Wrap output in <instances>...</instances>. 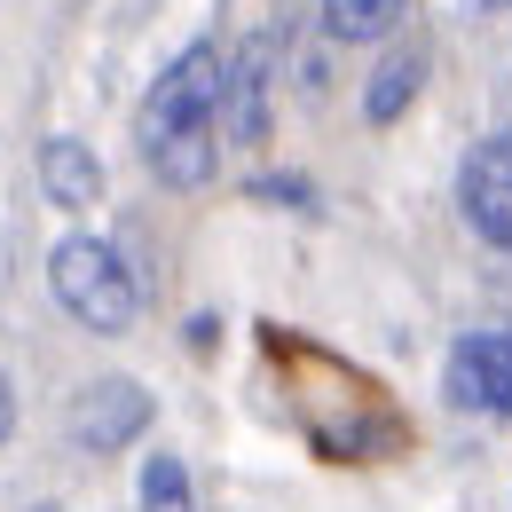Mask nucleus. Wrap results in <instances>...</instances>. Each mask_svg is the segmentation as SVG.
<instances>
[{"mask_svg":"<svg viewBox=\"0 0 512 512\" xmlns=\"http://www.w3.org/2000/svg\"><path fill=\"white\" fill-rule=\"evenodd\" d=\"M457 205H465V221H473L481 245L512 253V134H489V142L465 150V166H457Z\"/></svg>","mask_w":512,"mask_h":512,"instance_id":"nucleus-3","label":"nucleus"},{"mask_svg":"<svg viewBox=\"0 0 512 512\" xmlns=\"http://www.w3.org/2000/svg\"><path fill=\"white\" fill-rule=\"evenodd\" d=\"M402 16H410V0H323V32L347 40V48L402 32Z\"/></svg>","mask_w":512,"mask_h":512,"instance_id":"nucleus-9","label":"nucleus"},{"mask_svg":"<svg viewBox=\"0 0 512 512\" xmlns=\"http://www.w3.org/2000/svg\"><path fill=\"white\" fill-rule=\"evenodd\" d=\"M449 402L512 418V331H465L449 347Z\"/></svg>","mask_w":512,"mask_h":512,"instance_id":"nucleus-4","label":"nucleus"},{"mask_svg":"<svg viewBox=\"0 0 512 512\" xmlns=\"http://www.w3.org/2000/svg\"><path fill=\"white\" fill-rule=\"evenodd\" d=\"M48 284H56V300H64L71 323H87L95 339H119L142 308V292H134L127 260L111 253L103 237H64L56 253H48Z\"/></svg>","mask_w":512,"mask_h":512,"instance_id":"nucleus-2","label":"nucleus"},{"mask_svg":"<svg viewBox=\"0 0 512 512\" xmlns=\"http://www.w3.org/2000/svg\"><path fill=\"white\" fill-rule=\"evenodd\" d=\"M418 87H426V48H394V56L371 71V87H363V119H371V127H394Z\"/></svg>","mask_w":512,"mask_h":512,"instance_id":"nucleus-8","label":"nucleus"},{"mask_svg":"<svg viewBox=\"0 0 512 512\" xmlns=\"http://www.w3.org/2000/svg\"><path fill=\"white\" fill-rule=\"evenodd\" d=\"M142 512H197L190 505V473H182V457H142Z\"/></svg>","mask_w":512,"mask_h":512,"instance_id":"nucleus-10","label":"nucleus"},{"mask_svg":"<svg viewBox=\"0 0 512 512\" xmlns=\"http://www.w3.org/2000/svg\"><path fill=\"white\" fill-rule=\"evenodd\" d=\"M221 87H229V56L213 40H190L174 64L158 71V87L142 95L134 142H142V166L166 190L213 182V158H221Z\"/></svg>","mask_w":512,"mask_h":512,"instance_id":"nucleus-1","label":"nucleus"},{"mask_svg":"<svg viewBox=\"0 0 512 512\" xmlns=\"http://www.w3.org/2000/svg\"><path fill=\"white\" fill-rule=\"evenodd\" d=\"M16 434V394H8V379H0V442Z\"/></svg>","mask_w":512,"mask_h":512,"instance_id":"nucleus-11","label":"nucleus"},{"mask_svg":"<svg viewBox=\"0 0 512 512\" xmlns=\"http://www.w3.org/2000/svg\"><path fill=\"white\" fill-rule=\"evenodd\" d=\"M268 87H276V40L253 32L237 56H229V87H221V134L229 142H268Z\"/></svg>","mask_w":512,"mask_h":512,"instance_id":"nucleus-6","label":"nucleus"},{"mask_svg":"<svg viewBox=\"0 0 512 512\" xmlns=\"http://www.w3.org/2000/svg\"><path fill=\"white\" fill-rule=\"evenodd\" d=\"M142 426H150V394L134 379H95V386H79V402H71V442L95 449V457L127 449Z\"/></svg>","mask_w":512,"mask_h":512,"instance_id":"nucleus-5","label":"nucleus"},{"mask_svg":"<svg viewBox=\"0 0 512 512\" xmlns=\"http://www.w3.org/2000/svg\"><path fill=\"white\" fill-rule=\"evenodd\" d=\"M40 190H48V205H64V213L103 205V158L79 134H48L40 142Z\"/></svg>","mask_w":512,"mask_h":512,"instance_id":"nucleus-7","label":"nucleus"}]
</instances>
